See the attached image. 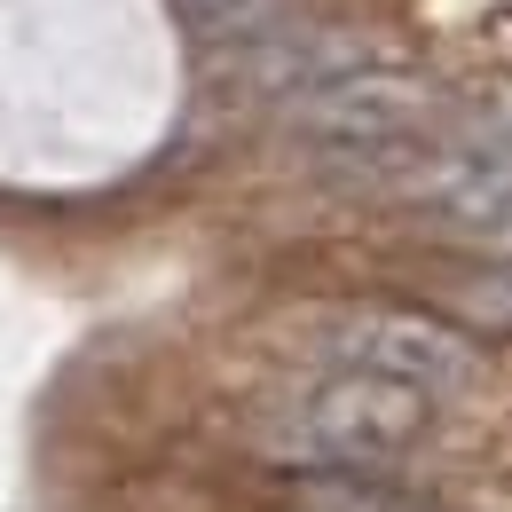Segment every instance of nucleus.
I'll use <instances>...</instances> for the list:
<instances>
[{"instance_id": "6", "label": "nucleus", "mask_w": 512, "mask_h": 512, "mask_svg": "<svg viewBox=\"0 0 512 512\" xmlns=\"http://www.w3.org/2000/svg\"><path fill=\"white\" fill-rule=\"evenodd\" d=\"M449 308H457V331L489 339V331H512V260H481V268H457L449 276Z\"/></svg>"}, {"instance_id": "4", "label": "nucleus", "mask_w": 512, "mask_h": 512, "mask_svg": "<svg viewBox=\"0 0 512 512\" xmlns=\"http://www.w3.org/2000/svg\"><path fill=\"white\" fill-rule=\"evenodd\" d=\"M402 190L418 197L457 245H473V253H489V260H512V150L481 142L473 127L442 134L410 166Z\"/></svg>"}, {"instance_id": "1", "label": "nucleus", "mask_w": 512, "mask_h": 512, "mask_svg": "<svg viewBox=\"0 0 512 512\" xmlns=\"http://www.w3.org/2000/svg\"><path fill=\"white\" fill-rule=\"evenodd\" d=\"M284 119L323 150L331 182L402 190L410 166L449 134V95L426 71L355 64V71H339V79H323V87H308V95H292Z\"/></svg>"}, {"instance_id": "3", "label": "nucleus", "mask_w": 512, "mask_h": 512, "mask_svg": "<svg viewBox=\"0 0 512 512\" xmlns=\"http://www.w3.org/2000/svg\"><path fill=\"white\" fill-rule=\"evenodd\" d=\"M339 371H363V379L386 386H410L426 402H449L481 379V347L442 316H418V308H363V316L339 323L331 339Z\"/></svg>"}, {"instance_id": "2", "label": "nucleus", "mask_w": 512, "mask_h": 512, "mask_svg": "<svg viewBox=\"0 0 512 512\" xmlns=\"http://www.w3.org/2000/svg\"><path fill=\"white\" fill-rule=\"evenodd\" d=\"M426 434H434V402L363 371H331L260 418V449L292 473H386Z\"/></svg>"}, {"instance_id": "5", "label": "nucleus", "mask_w": 512, "mask_h": 512, "mask_svg": "<svg viewBox=\"0 0 512 512\" xmlns=\"http://www.w3.org/2000/svg\"><path fill=\"white\" fill-rule=\"evenodd\" d=\"M292 505L300 512H442V505H426V497H410V489L371 481V473H300Z\"/></svg>"}, {"instance_id": "7", "label": "nucleus", "mask_w": 512, "mask_h": 512, "mask_svg": "<svg viewBox=\"0 0 512 512\" xmlns=\"http://www.w3.org/2000/svg\"><path fill=\"white\" fill-rule=\"evenodd\" d=\"M174 8L190 16L197 32H213V40H260L284 16V0H174Z\"/></svg>"}]
</instances>
